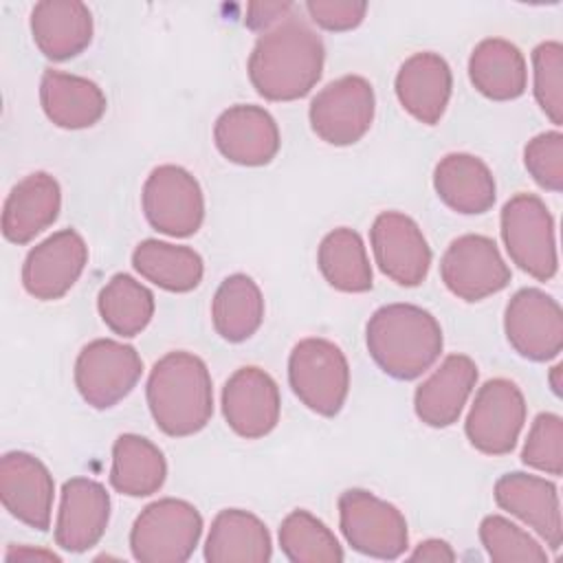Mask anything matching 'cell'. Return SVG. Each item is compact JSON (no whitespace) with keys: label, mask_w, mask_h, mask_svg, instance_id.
<instances>
[{"label":"cell","mask_w":563,"mask_h":563,"mask_svg":"<svg viewBox=\"0 0 563 563\" xmlns=\"http://www.w3.org/2000/svg\"><path fill=\"white\" fill-rule=\"evenodd\" d=\"M323 40L303 20L288 15L264 31L249 55V79L268 101L306 97L321 79Z\"/></svg>","instance_id":"6da1fadb"},{"label":"cell","mask_w":563,"mask_h":563,"mask_svg":"<svg viewBox=\"0 0 563 563\" xmlns=\"http://www.w3.org/2000/svg\"><path fill=\"white\" fill-rule=\"evenodd\" d=\"M147 407L156 427L172 435H194L213 413V385L202 358L191 352H169L150 372Z\"/></svg>","instance_id":"7a4b0ae2"},{"label":"cell","mask_w":563,"mask_h":563,"mask_svg":"<svg viewBox=\"0 0 563 563\" xmlns=\"http://www.w3.org/2000/svg\"><path fill=\"white\" fill-rule=\"evenodd\" d=\"M365 341L374 363L398 380L422 376L438 361L444 345L435 317L413 303L378 308L367 321Z\"/></svg>","instance_id":"3957f363"},{"label":"cell","mask_w":563,"mask_h":563,"mask_svg":"<svg viewBox=\"0 0 563 563\" xmlns=\"http://www.w3.org/2000/svg\"><path fill=\"white\" fill-rule=\"evenodd\" d=\"M202 534L198 508L185 499L165 497L141 510L130 530L132 556L141 563H183Z\"/></svg>","instance_id":"277c9868"},{"label":"cell","mask_w":563,"mask_h":563,"mask_svg":"<svg viewBox=\"0 0 563 563\" xmlns=\"http://www.w3.org/2000/svg\"><path fill=\"white\" fill-rule=\"evenodd\" d=\"M288 383L310 411L336 416L350 391L347 358L328 339H301L288 356Z\"/></svg>","instance_id":"5b68a950"},{"label":"cell","mask_w":563,"mask_h":563,"mask_svg":"<svg viewBox=\"0 0 563 563\" xmlns=\"http://www.w3.org/2000/svg\"><path fill=\"white\" fill-rule=\"evenodd\" d=\"M501 240L510 260L530 277L548 282L556 275L554 218L539 196L517 194L504 205Z\"/></svg>","instance_id":"8992f818"},{"label":"cell","mask_w":563,"mask_h":563,"mask_svg":"<svg viewBox=\"0 0 563 563\" xmlns=\"http://www.w3.org/2000/svg\"><path fill=\"white\" fill-rule=\"evenodd\" d=\"M339 523L345 541L374 559H398L409 545L402 512L363 488H350L339 497Z\"/></svg>","instance_id":"52a82bcc"},{"label":"cell","mask_w":563,"mask_h":563,"mask_svg":"<svg viewBox=\"0 0 563 563\" xmlns=\"http://www.w3.org/2000/svg\"><path fill=\"white\" fill-rule=\"evenodd\" d=\"M376 110L374 88L365 77L345 75L321 88L310 101V125L330 145H352L372 128Z\"/></svg>","instance_id":"ba28073f"},{"label":"cell","mask_w":563,"mask_h":563,"mask_svg":"<svg viewBox=\"0 0 563 563\" xmlns=\"http://www.w3.org/2000/svg\"><path fill=\"white\" fill-rule=\"evenodd\" d=\"M143 374V361L132 345L114 339H95L75 361V385L95 409H108L123 400Z\"/></svg>","instance_id":"9c48e42d"},{"label":"cell","mask_w":563,"mask_h":563,"mask_svg":"<svg viewBox=\"0 0 563 563\" xmlns=\"http://www.w3.org/2000/svg\"><path fill=\"white\" fill-rule=\"evenodd\" d=\"M526 422V398L508 378L486 380L468 409L464 431L468 442L486 455H506L515 449Z\"/></svg>","instance_id":"30bf717a"},{"label":"cell","mask_w":563,"mask_h":563,"mask_svg":"<svg viewBox=\"0 0 563 563\" xmlns=\"http://www.w3.org/2000/svg\"><path fill=\"white\" fill-rule=\"evenodd\" d=\"M143 213L165 235H194L205 220V196L198 180L178 165H158L143 185Z\"/></svg>","instance_id":"8fae6325"},{"label":"cell","mask_w":563,"mask_h":563,"mask_svg":"<svg viewBox=\"0 0 563 563\" xmlns=\"http://www.w3.org/2000/svg\"><path fill=\"white\" fill-rule=\"evenodd\" d=\"M440 277L457 299L482 301L510 284V268L490 238L466 233L446 246Z\"/></svg>","instance_id":"7c38bea8"},{"label":"cell","mask_w":563,"mask_h":563,"mask_svg":"<svg viewBox=\"0 0 563 563\" xmlns=\"http://www.w3.org/2000/svg\"><path fill=\"white\" fill-rule=\"evenodd\" d=\"M510 347L530 361H550L563 350V310L559 301L539 290H517L504 312Z\"/></svg>","instance_id":"4fadbf2b"},{"label":"cell","mask_w":563,"mask_h":563,"mask_svg":"<svg viewBox=\"0 0 563 563\" xmlns=\"http://www.w3.org/2000/svg\"><path fill=\"white\" fill-rule=\"evenodd\" d=\"M88 264V246L75 229H62L35 244L22 266L24 290L42 301L64 297Z\"/></svg>","instance_id":"5bb4252c"},{"label":"cell","mask_w":563,"mask_h":563,"mask_svg":"<svg viewBox=\"0 0 563 563\" xmlns=\"http://www.w3.org/2000/svg\"><path fill=\"white\" fill-rule=\"evenodd\" d=\"M378 268L400 286H418L431 266V249L420 227L400 211H383L369 229Z\"/></svg>","instance_id":"9a60e30c"},{"label":"cell","mask_w":563,"mask_h":563,"mask_svg":"<svg viewBox=\"0 0 563 563\" xmlns=\"http://www.w3.org/2000/svg\"><path fill=\"white\" fill-rule=\"evenodd\" d=\"M282 411L279 387L271 374L255 365L235 369L222 389V413L227 424L246 440L268 435Z\"/></svg>","instance_id":"2e32d148"},{"label":"cell","mask_w":563,"mask_h":563,"mask_svg":"<svg viewBox=\"0 0 563 563\" xmlns=\"http://www.w3.org/2000/svg\"><path fill=\"white\" fill-rule=\"evenodd\" d=\"M55 482L42 460L24 451L4 453L0 460L2 506L29 528L40 532L51 526Z\"/></svg>","instance_id":"e0dca14e"},{"label":"cell","mask_w":563,"mask_h":563,"mask_svg":"<svg viewBox=\"0 0 563 563\" xmlns=\"http://www.w3.org/2000/svg\"><path fill=\"white\" fill-rule=\"evenodd\" d=\"M495 501L501 510L530 526L552 550L561 548V501L554 482L530 473H506L495 482Z\"/></svg>","instance_id":"ac0fdd59"},{"label":"cell","mask_w":563,"mask_h":563,"mask_svg":"<svg viewBox=\"0 0 563 563\" xmlns=\"http://www.w3.org/2000/svg\"><path fill=\"white\" fill-rule=\"evenodd\" d=\"M213 141L227 161L260 167L271 163L279 152V128L264 108L238 103L218 117Z\"/></svg>","instance_id":"d6986e66"},{"label":"cell","mask_w":563,"mask_h":563,"mask_svg":"<svg viewBox=\"0 0 563 563\" xmlns=\"http://www.w3.org/2000/svg\"><path fill=\"white\" fill-rule=\"evenodd\" d=\"M110 519L108 490L88 477H73L62 486L55 521V543L66 552H86L99 543Z\"/></svg>","instance_id":"ffe728a7"},{"label":"cell","mask_w":563,"mask_h":563,"mask_svg":"<svg viewBox=\"0 0 563 563\" xmlns=\"http://www.w3.org/2000/svg\"><path fill=\"white\" fill-rule=\"evenodd\" d=\"M453 75L444 57L424 51L402 62L396 75V97L400 106L420 123L435 125L451 99Z\"/></svg>","instance_id":"44dd1931"},{"label":"cell","mask_w":563,"mask_h":563,"mask_svg":"<svg viewBox=\"0 0 563 563\" xmlns=\"http://www.w3.org/2000/svg\"><path fill=\"white\" fill-rule=\"evenodd\" d=\"M477 383V365L466 354H449L440 367L416 389V416L433 427L444 429L457 422L471 391Z\"/></svg>","instance_id":"7402d4cb"},{"label":"cell","mask_w":563,"mask_h":563,"mask_svg":"<svg viewBox=\"0 0 563 563\" xmlns=\"http://www.w3.org/2000/svg\"><path fill=\"white\" fill-rule=\"evenodd\" d=\"M92 13L77 0H44L31 11V35L40 53L64 62L92 42Z\"/></svg>","instance_id":"603a6c76"},{"label":"cell","mask_w":563,"mask_h":563,"mask_svg":"<svg viewBox=\"0 0 563 563\" xmlns=\"http://www.w3.org/2000/svg\"><path fill=\"white\" fill-rule=\"evenodd\" d=\"M59 207V183L46 172L29 174L4 200L2 235L13 244H26L57 220Z\"/></svg>","instance_id":"cb8c5ba5"},{"label":"cell","mask_w":563,"mask_h":563,"mask_svg":"<svg viewBox=\"0 0 563 563\" xmlns=\"http://www.w3.org/2000/svg\"><path fill=\"white\" fill-rule=\"evenodd\" d=\"M438 198L457 213L477 216L495 205L497 187L488 165L466 152L442 156L433 172Z\"/></svg>","instance_id":"d4e9b609"},{"label":"cell","mask_w":563,"mask_h":563,"mask_svg":"<svg viewBox=\"0 0 563 563\" xmlns=\"http://www.w3.org/2000/svg\"><path fill=\"white\" fill-rule=\"evenodd\" d=\"M40 103L48 121L64 130L90 128L106 112V95L92 79L53 68L42 75Z\"/></svg>","instance_id":"484cf974"},{"label":"cell","mask_w":563,"mask_h":563,"mask_svg":"<svg viewBox=\"0 0 563 563\" xmlns=\"http://www.w3.org/2000/svg\"><path fill=\"white\" fill-rule=\"evenodd\" d=\"M273 543L264 521L246 510L227 508L211 521L205 559L209 563H266Z\"/></svg>","instance_id":"4316f807"},{"label":"cell","mask_w":563,"mask_h":563,"mask_svg":"<svg viewBox=\"0 0 563 563\" xmlns=\"http://www.w3.org/2000/svg\"><path fill=\"white\" fill-rule=\"evenodd\" d=\"M471 84L493 101H510L523 95L528 70L523 53L504 37L482 40L468 59Z\"/></svg>","instance_id":"83f0119b"},{"label":"cell","mask_w":563,"mask_h":563,"mask_svg":"<svg viewBox=\"0 0 563 563\" xmlns=\"http://www.w3.org/2000/svg\"><path fill=\"white\" fill-rule=\"evenodd\" d=\"M167 477L163 451L143 435L123 433L112 446L110 484L128 497H147L156 493Z\"/></svg>","instance_id":"f1b7e54d"},{"label":"cell","mask_w":563,"mask_h":563,"mask_svg":"<svg viewBox=\"0 0 563 563\" xmlns=\"http://www.w3.org/2000/svg\"><path fill=\"white\" fill-rule=\"evenodd\" d=\"M264 319V297L260 286L244 273L229 275L216 290L211 301V321L216 332L240 343L257 332Z\"/></svg>","instance_id":"f546056e"},{"label":"cell","mask_w":563,"mask_h":563,"mask_svg":"<svg viewBox=\"0 0 563 563\" xmlns=\"http://www.w3.org/2000/svg\"><path fill=\"white\" fill-rule=\"evenodd\" d=\"M134 271L169 292H189L202 282V257L189 249L161 240H143L132 253Z\"/></svg>","instance_id":"4dcf8cb0"},{"label":"cell","mask_w":563,"mask_h":563,"mask_svg":"<svg viewBox=\"0 0 563 563\" xmlns=\"http://www.w3.org/2000/svg\"><path fill=\"white\" fill-rule=\"evenodd\" d=\"M325 282L341 292H365L372 288V266L361 235L347 227L330 231L317 253Z\"/></svg>","instance_id":"1f68e13d"},{"label":"cell","mask_w":563,"mask_h":563,"mask_svg":"<svg viewBox=\"0 0 563 563\" xmlns=\"http://www.w3.org/2000/svg\"><path fill=\"white\" fill-rule=\"evenodd\" d=\"M103 323L119 336H136L154 317V295L141 282L117 273L97 299Z\"/></svg>","instance_id":"d6a6232c"},{"label":"cell","mask_w":563,"mask_h":563,"mask_svg":"<svg viewBox=\"0 0 563 563\" xmlns=\"http://www.w3.org/2000/svg\"><path fill=\"white\" fill-rule=\"evenodd\" d=\"M279 545L292 563H341L343 548L332 530L308 510H292L279 526Z\"/></svg>","instance_id":"836d02e7"},{"label":"cell","mask_w":563,"mask_h":563,"mask_svg":"<svg viewBox=\"0 0 563 563\" xmlns=\"http://www.w3.org/2000/svg\"><path fill=\"white\" fill-rule=\"evenodd\" d=\"M479 539L495 563H545L548 552L534 537L501 515H488L479 523Z\"/></svg>","instance_id":"e575fe53"},{"label":"cell","mask_w":563,"mask_h":563,"mask_svg":"<svg viewBox=\"0 0 563 563\" xmlns=\"http://www.w3.org/2000/svg\"><path fill=\"white\" fill-rule=\"evenodd\" d=\"M534 99L554 123H563V46L561 42H541L532 51Z\"/></svg>","instance_id":"d590c367"},{"label":"cell","mask_w":563,"mask_h":563,"mask_svg":"<svg viewBox=\"0 0 563 563\" xmlns=\"http://www.w3.org/2000/svg\"><path fill=\"white\" fill-rule=\"evenodd\" d=\"M521 462L530 468L543 471L548 475L563 473V420L556 413L543 411L534 418L523 451Z\"/></svg>","instance_id":"8d00e7d4"},{"label":"cell","mask_w":563,"mask_h":563,"mask_svg":"<svg viewBox=\"0 0 563 563\" xmlns=\"http://www.w3.org/2000/svg\"><path fill=\"white\" fill-rule=\"evenodd\" d=\"M528 174L548 191L563 189V134L559 130L537 134L523 150Z\"/></svg>","instance_id":"74e56055"},{"label":"cell","mask_w":563,"mask_h":563,"mask_svg":"<svg viewBox=\"0 0 563 563\" xmlns=\"http://www.w3.org/2000/svg\"><path fill=\"white\" fill-rule=\"evenodd\" d=\"M306 11H308L310 20L325 31H350L363 22V18L367 13V2L310 0V2H306Z\"/></svg>","instance_id":"f35d334b"},{"label":"cell","mask_w":563,"mask_h":563,"mask_svg":"<svg viewBox=\"0 0 563 563\" xmlns=\"http://www.w3.org/2000/svg\"><path fill=\"white\" fill-rule=\"evenodd\" d=\"M292 11V2H251L246 7V26L253 31H268Z\"/></svg>","instance_id":"ab89813d"},{"label":"cell","mask_w":563,"mask_h":563,"mask_svg":"<svg viewBox=\"0 0 563 563\" xmlns=\"http://www.w3.org/2000/svg\"><path fill=\"white\" fill-rule=\"evenodd\" d=\"M409 561H431V563H444L455 561L453 548L442 539H427L416 545V550L409 554Z\"/></svg>","instance_id":"60d3db41"},{"label":"cell","mask_w":563,"mask_h":563,"mask_svg":"<svg viewBox=\"0 0 563 563\" xmlns=\"http://www.w3.org/2000/svg\"><path fill=\"white\" fill-rule=\"evenodd\" d=\"M7 561H59V556L55 552H48V550H33V548H11L7 554H4Z\"/></svg>","instance_id":"b9f144b4"},{"label":"cell","mask_w":563,"mask_h":563,"mask_svg":"<svg viewBox=\"0 0 563 563\" xmlns=\"http://www.w3.org/2000/svg\"><path fill=\"white\" fill-rule=\"evenodd\" d=\"M561 372H563V365L561 363H556L552 369H550V385H552V391L556 394V396H561L563 394V385H561Z\"/></svg>","instance_id":"7bdbcfd3"}]
</instances>
